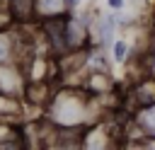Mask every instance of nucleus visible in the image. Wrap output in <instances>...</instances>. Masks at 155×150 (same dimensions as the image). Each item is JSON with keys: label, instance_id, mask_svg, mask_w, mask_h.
I'll return each instance as SVG.
<instances>
[{"label": "nucleus", "instance_id": "1", "mask_svg": "<svg viewBox=\"0 0 155 150\" xmlns=\"http://www.w3.org/2000/svg\"><path fill=\"white\" fill-rule=\"evenodd\" d=\"M111 34H114V17H107V19H102V41L109 44Z\"/></svg>", "mask_w": 155, "mask_h": 150}, {"label": "nucleus", "instance_id": "2", "mask_svg": "<svg viewBox=\"0 0 155 150\" xmlns=\"http://www.w3.org/2000/svg\"><path fill=\"white\" fill-rule=\"evenodd\" d=\"M114 53H116V60H124V56H126V41H116Z\"/></svg>", "mask_w": 155, "mask_h": 150}, {"label": "nucleus", "instance_id": "3", "mask_svg": "<svg viewBox=\"0 0 155 150\" xmlns=\"http://www.w3.org/2000/svg\"><path fill=\"white\" fill-rule=\"evenodd\" d=\"M7 51H10V41H7L5 36H0V60L7 58Z\"/></svg>", "mask_w": 155, "mask_h": 150}, {"label": "nucleus", "instance_id": "4", "mask_svg": "<svg viewBox=\"0 0 155 150\" xmlns=\"http://www.w3.org/2000/svg\"><path fill=\"white\" fill-rule=\"evenodd\" d=\"M124 5V0H109V7H114V10H119Z\"/></svg>", "mask_w": 155, "mask_h": 150}]
</instances>
